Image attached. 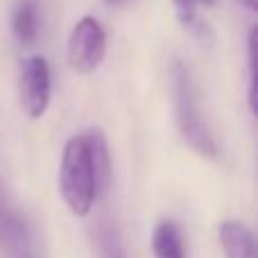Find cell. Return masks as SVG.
I'll return each instance as SVG.
<instances>
[{"instance_id": "6da1fadb", "label": "cell", "mask_w": 258, "mask_h": 258, "mask_svg": "<svg viewBox=\"0 0 258 258\" xmlns=\"http://www.w3.org/2000/svg\"><path fill=\"white\" fill-rule=\"evenodd\" d=\"M170 93L174 104V122L183 143L204 159H218V143L202 116L195 82L181 59L170 61Z\"/></svg>"}, {"instance_id": "7a4b0ae2", "label": "cell", "mask_w": 258, "mask_h": 258, "mask_svg": "<svg viewBox=\"0 0 258 258\" xmlns=\"http://www.w3.org/2000/svg\"><path fill=\"white\" fill-rule=\"evenodd\" d=\"M59 195L73 215L86 218L98 202V181L91 165L89 145L84 134L71 136L63 145L59 163Z\"/></svg>"}, {"instance_id": "3957f363", "label": "cell", "mask_w": 258, "mask_h": 258, "mask_svg": "<svg viewBox=\"0 0 258 258\" xmlns=\"http://www.w3.org/2000/svg\"><path fill=\"white\" fill-rule=\"evenodd\" d=\"M107 57V32L93 16L75 23L68 36V63L77 75H91L102 66Z\"/></svg>"}, {"instance_id": "277c9868", "label": "cell", "mask_w": 258, "mask_h": 258, "mask_svg": "<svg viewBox=\"0 0 258 258\" xmlns=\"http://www.w3.org/2000/svg\"><path fill=\"white\" fill-rule=\"evenodd\" d=\"M52 98V77L50 63L41 54H30L18 68V102L30 120L45 116Z\"/></svg>"}, {"instance_id": "5b68a950", "label": "cell", "mask_w": 258, "mask_h": 258, "mask_svg": "<svg viewBox=\"0 0 258 258\" xmlns=\"http://www.w3.org/2000/svg\"><path fill=\"white\" fill-rule=\"evenodd\" d=\"M27 222L21 215V211L9 200V190L0 177V254L23 256V249L27 245Z\"/></svg>"}, {"instance_id": "8992f818", "label": "cell", "mask_w": 258, "mask_h": 258, "mask_svg": "<svg viewBox=\"0 0 258 258\" xmlns=\"http://www.w3.org/2000/svg\"><path fill=\"white\" fill-rule=\"evenodd\" d=\"M86 145H89L91 165L95 172V181H98V195L102 197L111 186V154H109L107 136L100 127H91L84 132Z\"/></svg>"}, {"instance_id": "52a82bcc", "label": "cell", "mask_w": 258, "mask_h": 258, "mask_svg": "<svg viewBox=\"0 0 258 258\" xmlns=\"http://www.w3.org/2000/svg\"><path fill=\"white\" fill-rule=\"evenodd\" d=\"M218 238L227 258H254V233L240 220H224L218 229Z\"/></svg>"}, {"instance_id": "ba28073f", "label": "cell", "mask_w": 258, "mask_h": 258, "mask_svg": "<svg viewBox=\"0 0 258 258\" xmlns=\"http://www.w3.org/2000/svg\"><path fill=\"white\" fill-rule=\"evenodd\" d=\"M152 251L154 258H186L181 229L172 220H161L152 231Z\"/></svg>"}, {"instance_id": "9c48e42d", "label": "cell", "mask_w": 258, "mask_h": 258, "mask_svg": "<svg viewBox=\"0 0 258 258\" xmlns=\"http://www.w3.org/2000/svg\"><path fill=\"white\" fill-rule=\"evenodd\" d=\"M39 27H41V12L36 0H21L12 16L14 36L23 45H32L36 41V36H39Z\"/></svg>"}, {"instance_id": "30bf717a", "label": "cell", "mask_w": 258, "mask_h": 258, "mask_svg": "<svg viewBox=\"0 0 258 258\" xmlns=\"http://www.w3.org/2000/svg\"><path fill=\"white\" fill-rule=\"evenodd\" d=\"M91 238H93V247L98 258H127L125 245L118 227L111 220H100L95 222V227L91 229Z\"/></svg>"}, {"instance_id": "8fae6325", "label": "cell", "mask_w": 258, "mask_h": 258, "mask_svg": "<svg viewBox=\"0 0 258 258\" xmlns=\"http://www.w3.org/2000/svg\"><path fill=\"white\" fill-rule=\"evenodd\" d=\"M247 71H249L247 102H249L251 116H256V27H251L249 36H247Z\"/></svg>"}, {"instance_id": "7c38bea8", "label": "cell", "mask_w": 258, "mask_h": 258, "mask_svg": "<svg viewBox=\"0 0 258 258\" xmlns=\"http://www.w3.org/2000/svg\"><path fill=\"white\" fill-rule=\"evenodd\" d=\"M174 12H177V21L183 27L195 23V9H197V0H172Z\"/></svg>"}, {"instance_id": "4fadbf2b", "label": "cell", "mask_w": 258, "mask_h": 258, "mask_svg": "<svg viewBox=\"0 0 258 258\" xmlns=\"http://www.w3.org/2000/svg\"><path fill=\"white\" fill-rule=\"evenodd\" d=\"M240 7H245V9H249V12H256V0H236Z\"/></svg>"}, {"instance_id": "5bb4252c", "label": "cell", "mask_w": 258, "mask_h": 258, "mask_svg": "<svg viewBox=\"0 0 258 258\" xmlns=\"http://www.w3.org/2000/svg\"><path fill=\"white\" fill-rule=\"evenodd\" d=\"M218 0H197V5H204V7H213Z\"/></svg>"}, {"instance_id": "9a60e30c", "label": "cell", "mask_w": 258, "mask_h": 258, "mask_svg": "<svg viewBox=\"0 0 258 258\" xmlns=\"http://www.w3.org/2000/svg\"><path fill=\"white\" fill-rule=\"evenodd\" d=\"M104 3H109V5H122V3H127V0H104Z\"/></svg>"}, {"instance_id": "2e32d148", "label": "cell", "mask_w": 258, "mask_h": 258, "mask_svg": "<svg viewBox=\"0 0 258 258\" xmlns=\"http://www.w3.org/2000/svg\"><path fill=\"white\" fill-rule=\"evenodd\" d=\"M18 258H32V256H27V254H23V256H18Z\"/></svg>"}]
</instances>
